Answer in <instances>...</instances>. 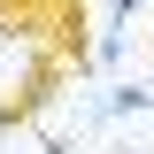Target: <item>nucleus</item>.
Listing matches in <instances>:
<instances>
[{
    "label": "nucleus",
    "instance_id": "nucleus-1",
    "mask_svg": "<svg viewBox=\"0 0 154 154\" xmlns=\"http://www.w3.org/2000/svg\"><path fill=\"white\" fill-rule=\"evenodd\" d=\"M0 31L23 38V46H31V54H46V62H69L77 77L93 69L85 8H77V0H0Z\"/></svg>",
    "mask_w": 154,
    "mask_h": 154
},
{
    "label": "nucleus",
    "instance_id": "nucleus-2",
    "mask_svg": "<svg viewBox=\"0 0 154 154\" xmlns=\"http://www.w3.org/2000/svg\"><path fill=\"white\" fill-rule=\"evenodd\" d=\"M69 77V62H46L31 54V69H23V85H8V100H0V131H16V123H38V108L54 100V85Z\"/></svg>",
    "mask_w": 154,
    "mask_h": 154
},
{
    "label": "nucleus",
    "instance_id": "nucleus-3",
    "mask_svg": "<svg viewBox=\"0 0 154 154\" xmlns=\"http://www.w3.org/2000/svg\"><path fill=\"white\" fill-rule=\"evenodd\" d=\"M131 16H139V0H108V23H123V31H131Z\"/></svg>",
    "mask_w": 154,
    "mask_h": 154
},
{
    "label": "nucleus",
    "instance_id": "nucleus-4",
    "mask_svg": "<svg viewBox=\"0 0 154 154\" xmlns=\"http://www.w3.org/2000/svg\"><path fill=\"white\" fill-rule=\"evenodd\" d=\"M123 154H146V146H123Z\"/></svg>",
    "mask_w": 154,
    "mask_h": 154
}]
</instances>
